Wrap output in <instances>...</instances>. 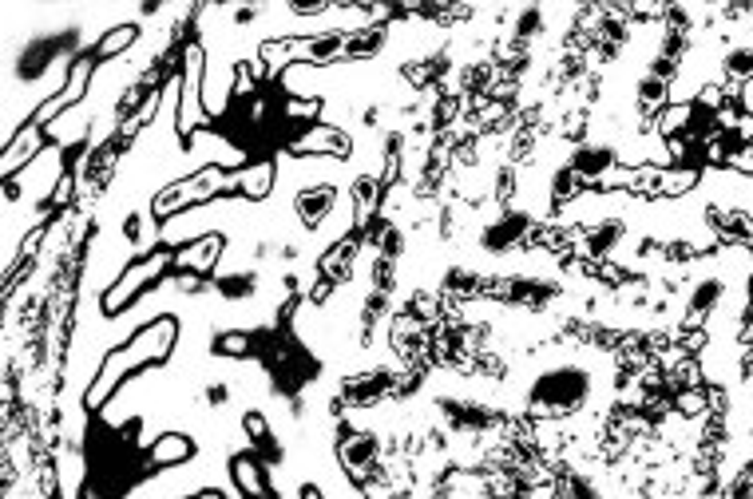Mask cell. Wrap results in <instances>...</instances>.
I'll use <instances>...</instances> for the list:
<instances>
[{"mask_svg": "<svg viewBox=\"0 0 753 499\" xmlns=\"http://www.w3.org/2000/svg\"><path fill=\"white\" fill-rule=\"evenodd\" d=\"M230 476H234V488L246 499H266V476H262V464L254 456H234Z\"/></svg>", "mask_w": 753, "mask_h": 499, "instance_id": "52a82bcc", "label": "cell"}, {"mask_svg": "<svg viewBox=\"0 0 753 499\" xmlns=\"http://www.w3.org/2000/svg\"><path fill=\"white\" fill-rule=\"evenodd\" d=\"M698 167H666L662 171V183H658V195L662 199H678V195H690L698 187Z\"/></svg>", "mask_w": 753, "mask_h": 499, "instance_id": "8fae6325", "label": "cell"}, {"mask_svg": "<svg viewBox=\"0 0 753 499\" xmlns=\"http://www.w3.org/2000/svg\"><path fill=\"white\" fill-rule=\"evenodd\" d=\"M318 107H322V103H318V100H310V103L290 100V107H286V111H290L294 119H314V115H318Z\"/></svg>", "mask_w": 753, "mask_h": 499, "instance_id": "5bb4252c", "label": "cell"}, {"mask_svg": "<svg viewBox=\"0 0 753 499\" xmlns=\"http://www.w3.org/2000/svg\"><path fill=\"white\" fill-rule=\"evenodd\" d=\"M195 456V440L187 432H163L151 448H147V460L155 468H175V464H187Z\"/></svg>", "mask_w": 753, "mask_h": 499, "instance_id": "5b68a950", "label": "cell"}, {"mask_svg": "<svg viewBox=\"0 0 753 499\" xmlns=\"http://www.w3.org/2000/svg\"><path fill=\"white\" fill-rule=\"evenodd\" d=\"M175 266V254L171 250H155V254H147V258H139V262H131L115 282H111L108 290H104V298H100V309L108 313V317H115V313H123L131 301L139 298L147 286H155L167 270Z\"/></svg>", "mask_w": 753, "mask_h": 499, "instance_id": "7a4b0ae2", "label": "cell"}, {"mask_svg": "<svg viewBox=\"0 0 753 499\" xmlns=\"http://www.w3.org/2000/svg\"><path fill=\"white\" fill-rule=\"evenodd\" d=\"M135 40H139V28H135V24H119V28H111L108 36L96 44V52H92V56H96V60H111V56L127 52Z\"/></svg>", "mask_w": 753, "mask_h": 499, "instance_id": "7c38bea8", "label": "cell"}, {"mask_svg": "<svg viewBox=\"0 0 753 499\" xmlns=\"http://www.w3.org/2000/svg\"><path fill=\"white\" fill-rule=\"evenodd\" d=\"M222 191H234V175H226L222 167H207V171H199V175H191V179L167 187V191L155 199V214H159V218H171L175 210H187V206H195V202L215 199Z\"/></svg>", "mask_w": 753, "mask_h": 499, "instance_id": "3957f363", "label": "cell"}, {"mask_svg": "<svg viewBox=\"0 0 753 499\" xmlns=\"http://www.w3.org/2000/svg\"><path fill=\"white\" fill-rule=\"evenodd\" d=\"M183 72H187V80H183V100H179V115H175V131H179L183 139H191V135L199 131V123H203V107H207V88H203V72H207V64H203V48H199V44L187 48V64H183Z\"/></svg>", "mask_w": 753, "mask_h": 499, "instance_id": "277c9868", "label": "cell"}, {"mask_svg": "<svg viewBox=\"0 0 753 499\" xmlns=\"http://www.w3.org/2000/svg\"><path fill=\"white\" fill-rule=\"evenodd\" d=\"M222 349H226V353H242V349H246V337H238V333H230V337L222 341Z\"/></svg>", "mask_w": 753, "mask_h": 499, "instance_id": "9a60e30c", "label": "cell"}, {"mask_svg": "<svg viewBox=\"0 0 753 499\" xmlns=\"http://www.w3.org/2000/svg\"><path fill=\"white\" fill-rule=\"evenodd\" d=\"M678 412H686V416H702V412H706V393H698V389L690 393V389H686V393L678 397Z\"/></svg>", "mask_w": 753, "mask_h": 499, "instance_id": "4fadbf2b", "label": "cell"}, {"mask_svg": "<svg viewBox=\"0 0 753 499\" xmlns=\"http://www.w3.org/2000/svg\"><path fill=\"white\" fill-rule=\"evenodd\" d=\"M175 345H179V317H171V313L155 317V321L143 325L127 345L111 349L108 357H104V365L96 369V377H92V385H88V393H84V404H88L92 412L104 408L135 369H143V365H163V361L175 353Z\"/></svg>", "mask_w": 753, "mask_h": 499, "instance_id": "6da1fadb", "label": "cell"}, {"mask_svg": "<svg viewBox=\"0 0 753 499\" xmlns=\"http://www.w3.org/2000/svg\"><path fill=\"white\" fill-rule=\"evenodd\" d=\"M40 143H44V131H36V127H20L16 135H12V143H8V151H4V179H12L36 151H40Z\"/></svg>", "mask_w": 753, "mask_h": 499, "instance_id": "8992f818", "label": "cell"}, {"mask_svg": "<svg viewBox=\"0 0 753 499\" xmlns=\"http://www.w3.org/2000/svg\"><path fill=\"white\" fill-rule=\"evenodd\" d=\"M302 499H322V492H318V488H310V484H306V488H302Z\"/></svg>", "mask_w": 753, "mask_h": 499, "instance_id": "e0dca14e", "label": "cell"}, {"mask_svg": "<svg viewBox=\"0 0 753 499\" xmlns=\"http://www.w3.org/2000/svg\"><path fill=\"white\" fill-rule=\"evenodd\" d=\"M218 254H222V238H218V234H207V238L191 242L187 250H179L175 262L187 266V270H195V274H207V270L218 262Z\"/></svg>", "mask_w": 753, "mask_h": 499, "instance_id": "ba28073f", "label": "cell"}, {"mask_svg": "<svg viewBox=\"0 0 753 499\" xmlns=\"http://www.w3.org/2000/svg\"><path fill=\"white\" fill-rule=\"evenodd\" d=\"M234 187L242 191V195H250V199H266L270 195V187H274V163H254V167H242L238 175H234Z\"/></svg>", "mask_w": 753, "mask_h": 499, "instance_id": "30bf717a", "label": "cell"}, {"mask_svg": "<svg viewBox=\"0 0 753 499\" xmlns=\"http://www.w3.org/2000/svg\"><path fill=\"white\" fill-rule=\"evenodd\" d=\"M183 499H222V492H195V496H183Z\"/></svg>", "mask_w": 753, "mask_h": 499, "instance_id": "2e32d148", "label": "cell"}, {"mask_svg": "<svg viewBox=\"0 0 753 499\" xmlns=\"http://www.w3.org/2000/svg\"><path fill=\"white\" fill-rule=\"evenodd\" d=\"M294 151H302V155H345L349 139L341 131H333V127H314L310 135H302L294 143Z\"/></svg>", "mask_w": 753, "mask_h": 499, "instance_id": "9c48e42d", "label": "cell"}]
</instances>
